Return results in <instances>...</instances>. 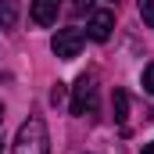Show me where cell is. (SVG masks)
<instances>
[{
  "label": "cell",
  "instance_id": "8992f818",
  "mask_svg": "<svg viewBox=\"0 0 154 154\" xmlns=\"http://www.w3.org/2000/svg\"><path fill=\"white\" fill-rule=\"evenodd\" d=\"M18 25V0H0V29Z\"/></svg>",
  "mask_w": 154,
  "mask_h": 154
},
{
  "label": "cell",
  "instance_id": "277c9868",
  "mask_svg": "<svg viewBox=\"0 0 154 154\" xmlns=\"http://www.w3.org/2000/svg\"><path fill=\"white\" fill-rule=\"evenodd\" d=\"M111 29H115V11H93V14H90V25H86L90 39L104 43V39L111 36Z\"/></svg>",
  "mask_w": 154,
  "mask_h": 154
},
{
  "label": "cell",
  "instance_id": "5b68a950",
  "mask_svg": "<svg viewBox=\"0 0 154 154\" xmlns=\"http://www.w3.org/2000/svg\"><path fill=\"white\" fill-rule=\"evenodd\" d=\"M57 11H61V0H32V22L36 25H54L57 22Z\"/></svg>",
  "mask_w": 154,
  "mask_h": 154
},
{
  "label": "cell",
  "instance_id": "8fae6325",
  "mask_svg": "<svg viewBox=\"0 0 154 154\" xmlns=\"http://www.w3.org/2000/svg\"><path fill=\"white\" fill-rule=\"evenodd\" d=\"M72 11H75V14H86V11H93V0H75V4H72Z\"/></svg>",
  "mask_w": 154,
  "mask_h": 154
},
{
  "label": "cell",
  "instance_id": "6da1fadb",
  "mask_svg": "<svg viewBox=\"0 0 154 154\" xmlns=\"http://www.w3.org/2000/svg\"><path fill=\"white\" fill-rule=\"evenodd\" d=\"M11 147H14V154H50V136H47L43 118H25L18 125V136Z\"/></svg>",
  "mask_w": 154,
  "mask_h": 154
},
{
  "label": "cell",
  "instance_id": "7c38bea8",
  "mask_svg": "<svg viewBox=\"0 0 154 154\" xmlns=\"http://www.w3.org/2000/svg\"><path fill=\"white\" fill-rule=\"evenodd\" d=\"M143 154H154V143H143Z\"/></svg>",
  "mask_w": 154,
  "mask_h": 154
},
{
  "label": "cell",
  "instance_id": "7a4b0ae2",
  "mask_svg": "<svg viewBox=\"0 0 154 154\" xmlns=\"http://www.w3.org/2000/svg\"><path fill=\"white\" fill-rule=\"evenodd\" d=\"M97 111V82H93V75H79L75 90H72V115L86 118Z\"/></svg>",
  "mask_w": 154,
  "mask_h": 154
},
{
  "label": "cell",
  "instance_id": "9c48e42d",
  "mask_svg": "<svg viewBox=\"0 0 154 154\" xmlns=\"http://www.w3.org/2000/svg\"><path fill=\"white\" fill-rule=\"evenodd\" d=\"M143 90H147V93H154V65H147V68H143Z\"/></svg>",
  "mask_w": 154,
  "mask_h": 154
},
{
  "label": "cell",
  "instance_id": "3957f363",
  "mask_svg": "<svg viewBox=\"0 0 154 154\" xmlns=\"http://www.w3.org/2000/svg\"><path fill=\"white\" fill-rule=\"evenodd\" d=\"M82 43H86V36H82V29H57V36L50 39V50L57 54V57H65V61H72L79 50H82Z\"/></svg>",
  "mask_w": 154,
  "mask_h": 154
},
{
  "label": "cell",
  "instance_id": "30bf717a",
  "mask_svg": "<svg viewBox=\"0 0 154 154\" xmlns=\"http://www.w3.org/2000/svg\"><path fill=\"white\" fill-rule=\"evenodd\" d=\"M65 100V82H54V90H50V104H61Z\"/></svg>",
  "mask_w": 154,
  "mask_h": 154
},
{
  "label": "cell",
  "instance_id": "5bb4252c",
  "mask_svg": "<svg viewBox=\"0 0 154 154\" xmlns=\"http://www.w3.org/2000/svg\"><path fill=\"white\" fill-rule=\"evenodd\" d=\"M0 154H4V140H0Z\"/></svg>",
  "mask_w": 154,
  "mask_h": 154
},
{
  "label": "cell",
  "instance_id": "52a82bcc",
  "mask_svg": "<svg viewBox=\"0 0 154 154\" xmlns=\"http://www.w3.org/2000/svg\"><path fill=\"white\" fill-rule=\"evenodd\" d=\"M111 108H115V118H118V122H125V115H129V97H125V90H115Z\"/></svg>",
  "mask_w": 154,
  "mask_h": 154
},
{
  "label": "cell",
  "instance_id": "ba28073f",
  "mask_svg": "<svg viewBox=\"0 0 154 154\" xmlns=\"http://www.w3.org/2000/svg\"><path fill=\"white\" fill-rule=\"evenodd\" d=\"M140 18H143V25L154 29V0H140Z\"/></svg>",
  "mask_w": 154,
  "mask_h": 154
},
{
  "label": "cell",
  "instance_id": "4fadbf2b",
  "mask_svg": "<svg viewBox=\"0 0 154 154\" xmlns=\"http://www.w3.org/2000/svg\"><path fill=\"white\" fill-rule=\"evenodd\" d=\"M0 122H4V104H0Z\"/></svg>",
  "mask_w": 154,
  "mask_h": 154
}]
</instances>
